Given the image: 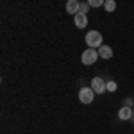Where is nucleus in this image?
Listing matches in <instances>:
<instances>
[{"label":"nucleus","mask_w":134,"mask_h":134,"mask_svg":"<svg viewBox=\"0 0 134 134\" xmlns=\"http://www.w3.org/2000/svg\"><path fill=\"white\" fill-rule=\"evenodd\" d=\"M86 45H88V48H100L104 43H102V34L98 31H90L88 34H86Z\"/></svg>","instance_id":"nucleus-1"},{"label":"nucleus","mask_w":134,"mask_h":134,"mask_svg":"<svg viewBox=\"0 0 134 134\" xmlns=\"http://www.w3.org/2000/svg\"><path fill=\"white\" fill-rule=\"evenodd\" d=\"M97 59H98V50H95V48H88V50H84L82 52V57H81L82 64H86V66H90V64H93V63H97Z\"/></svg>","instance_id":"nucleus-2"},{"label":"nucleus","mask_w":134,"mask_h":134,"mask_svg":"<svg viewBox=\"0 0 134 134\" xmlns=\"http://www.w3.org/2000/svg\"><path fill=\"white\" fill-rule=\"evenodd\" d=\"M91 90L97 95H102L105 90H107V82H104L102 77H93L91 79Z\"/></svg>","instance_id":"nucleus-3"},{"label":"nucleus","mask_w":134,"mask_h":134,"mask_svg":"<svg viewBox=\"0 0 134 134\" xmlns=\"http://www.w3.org/2000/svg\"><path fill=\"white\" fill-rule=\"evenodd\" d=\"M93 98H95V91H93L91 88H82L79 91V100L82 104H91Z\"/></svg>","instance_id":"nucleus-4"},{"label":"nucleus","mask_w":134,"mask_h":134,"mask_svg":"<svg viewBox=\"0 0 134 134\" xmlns=\"http://www.w3.org/2000/svg\"><path fill=\"white\" fill-rule=\"evenodd\" d=\"M66 11H68L70 14H79V13H81V2H79V0H68Z\"/></svg>","instance_id":"nucleus-5"},{"label":"nucleus","mask_w":134,"mask_h":134,"mask_svg":"<svg viewBox=\"0 0 134 134\" xmlns=\"http://www.w3.org/2000/svg\"><path fill=\"white\" fill-rule=\"evenodd\" d=\"M98 57H102V59H111V57H113V48H111L109 45H102V47L98 48Z\"/></svg>","instance_id":"nucleus-6"},{"label":"nucleus","mask_w":134,"mask_h":134,"mask_svg":"<svg viewBox=\"0 0 134 134\" xmlns=\"http://www.w3.org/2000/svg\"><path fill=\"white\" fill-rule=\"evenodd\" d=\"M75 27L77 29H84L86 25H88V16L86 14H82V13H79V14H75Z\"/></svg>","instance_id":"nucleus-7"},{"label":"nucleus","mask_w":134,"mask_h":134,"mask_svg":"<svg viewBox=\"0 0 134 134\" xmlns=\"http://www.w3.org/2000/svg\"><path fill=\"white\" fill-rule=\"evenodd\" d=\"M118 118H120V120H131V118H132V107L124 105V107L118 111Z\"/></svg>","instance_id":"nucleus-8"},{"label":"nucleus","mask_w":134,"mask_h":134,"mask_svg":"<svg viewBox=\"0 0 134 134\" xmlns=\"http://www.w3.org/2000/svg\"><path fill=\"white\" fill-rule=\"evenodd\" d=\"M104 7H105L107 13H113V11L116 9V2H114V0H105V2H104Z\"/></svg>","instance_id":"nucleus-9"},{"label":"nucleus","mask_w":134,"mask_h":134,"mask_svg":"<svg viewBox=\"0 0 134 134\" xmlns=\"http://www.w3.org/2000/svg\"><path fill=\"white\" fill-rule=\"evenodd\" d=\"M104 2L105 0H90V7H100L104 5Z\"/></svg>","instance_id":"nucleus-10"},{"label":"nucleus","mask_w":134,"mask_h":134,"mask_svg":"<svg viewBox=\"0 0 134 134\" xmlns=\"http://www.w3.org/2000/svg\"><path fill=\"white\" fill-rule=\"evenodd\" d=\"M118 90V84L114 82V81H109L107 82V91H116Z\"/></svg>","instance_id":"nucleus-11"},{"label":"nucleus","mask_w":134,"mask_h":134,"mask_svg":"<svg viewBox=\"0 0 134 134\" xmlns=\"http://www.w3.org/2000/svg\"><path fill=\"white\" fill-rule=\"evenodd\" d=\"M88 11H90V2H81V13L86 14Z\"/></svg>","instance_id":"nucleus-12"},{"label":"nucleus","mask_w":134,"mask_h":134,"mask_svg":"<svg viewBox=\"0 0 134 134\" xmlns=\"http://www.w3.org/2000/svg\"><path fill=\"white\" fill-rule=\"evenodd\" d=\"M132 104H134V98H125V105L127 107H132Z\"/></svg>","instance_id":"nucleus-13"},{"label":"nucleus","mask_w":134,"mask_h":134,"mask_svg":"<svg viewBox=\"0 0 134 134\" xmlns=\"http://www.w3.org/2000/svg\"><path fill=\"white\" fill-rule=\"evenodd\" d=\"M131 122L134 124V109H132V118H131Z\"/></svg>","instance_id":"nucleus-14"}]
</instances>
